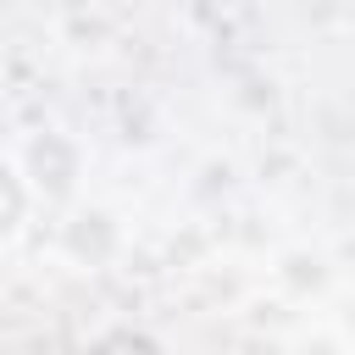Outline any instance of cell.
<instances>
[{
    "instance_id": "1",
    "label": "cell",
    "mask_w": 355,
    "mask_h": 355,
    "mask_svg": "<svg viewBox=\"0 0 355 355\" xmlns=\"http://www.w3.org/2000/svg\"><path fill=\"white\" fill-rule=\"evenodd\" d=\"M11 155H17L22 178L33 183L39 205H72V200L83 194L89 150H83V139H78L72 128H61V122H39V128H28V133L11 144Z\"/></svg>"
},
{
    "instance_id": "2",
    "label": "cell",
    "mask_w": 355,
    "mask_h": 355,
    "mask_svg": "<svg viewBox=\"0 0 355 355\" xmlns=\"http://www.w3.org/2000/svg\"><path fill=\"white\" fill-rule=\"evenodd\" d=\"M55 250H61L72 266H83V272H105V266H116L122 250H128V222H122L111 205L78 194L72 205H61Z\"/></svg>"
},
{
    "instance_id": "3",
    "label": "cell",
    "mask_w": 355,
    "mask_h": 355,
    "mask_svg": "<svg viewBox=\"0 0 355 355\" xmlns=\"http://www.w3.org/2000/svg\"><path fill=\"white\" fill-rule=\"evenodd\" d=\"M272 283H277L288 300L316 305V300L333 288V266H327L322 250H311V244H288V250H277V261H272Z\"/></svg>"
},
{
    "instance_id": "4",
    "label": "cell",
    "mask_w": 355,
    "mask_h": 355,
    "mask_svg": "<svg viewBox=\"0 0 355 355\" xmlns=\"http://www.w3.org/2000/svg\"><path fill=\"white\" fill-rule=\"evenodd\" d=\"M33 216H39V194H33V183L22 178L17 155L6 150V155H0V250H11V244L33 227Z\"/></svg>"
},
{
    "instance_id": "5",
    "label": "cell",
    "mask_w": 355,
    "mask_h": 355,
    "mask_svg": "<svg viewBox=\"0 0 355 355\" xmlns=\"http://www.w3.org/2000/svg\"><path fill=\"white\" fill-rule=\"evenodd\" d=\"M327 316V338L338 349H355V277H333V288L316 300Z\"/></svg>"
},
{
    "instance_id": "6",
    "label": "cell",
    "mask_w": 355,
    "mask_h": 355,
    "mask_svg": "<svg viewBox=\"0 0 355 355\" xmlns=\"http://www.w3.org/2000/svg\"><path fill=\"white\" fill-rule=\"evenodd\" d=\"M89 338L94 344H166L161 333H144V327H94Z\"/></svg>"
}]
</instances>
